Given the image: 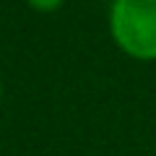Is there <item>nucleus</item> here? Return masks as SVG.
<instances>
[{
    "label": "nucleus",
    "instance_id": "f03ea898",
    "mask_svg": "<svg viewBox=\"0 0 156 156\" xmlns=\"http://www.w3.org/2000/svg\"><path fill=\"white\" fill-rule=\"evenodd\" d=\"M62 0H29V5L37 8V11H55V8H60Z\"/></svg>",
    "mask_w": 156,
    "mask_h": 156
},
{
    "label": "nucleus",
    "instance_id": "7ed1b4c3",
    "mask_svg": "<svg viewBox=\"0 0 156 156\" xmlns=\"http://www.w3.org/2000/svg\"><path fill=\"white\" fill-rule=\"evenodd\" d=\"M0 96H3V86H0Z\"/></svg>",
    "mask_w": 156,
    "mask_h": 156
},
{
    "label": "nucleus",
    "instance_id": "f257e3e1",
    "mask_svg": "<svg viewBox=\"0 0 156 156\" xmlns=\"http://www.w3.org/2000/svg\"><path fill=\"white\" fill-rule=\"evenodd\" d=\"M109 26L122 52L156 60V0H115Z\"/></svg>",
    "mask_w": 156,
    "mask_h": 156
}]
</instances>
